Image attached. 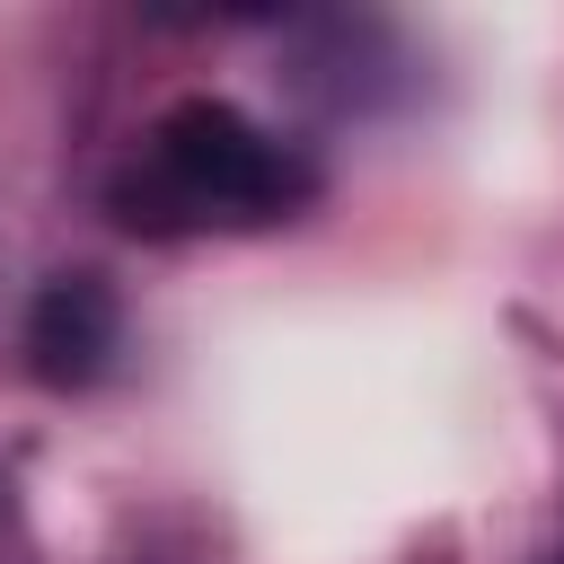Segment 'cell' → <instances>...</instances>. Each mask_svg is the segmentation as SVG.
<instances>
[{"instance_id": "obj_1", "label": "cell", "mask_w": 564, "mask_h": 564, "mask_svg": "<svg viewBox=\"0 0 564 564\" xmlns=\"http://www.w3.org/2000/svg\"><path fill=\"white\" fill-rule=\"evenodd\" d=\"M317 194V167L273 141L229 97H176L132 167L106 185V212L132 238H212V229H273Z\"/></svg>"}, {"instance_id": "obj_2", "label": "cell", "mask_w": 564, "mask_h": 564, "mask_svg": "<svg viewBox=\"0 0 564 564\" xmlns=\"http://www.w3.org/2000/svg\"><path fill=\"white\" fill-rule=\"evenodd\" d=\"M123 352V308L106 273H53L26 308V370L44 388H97Z\"/></svg>"}]
</instances>
